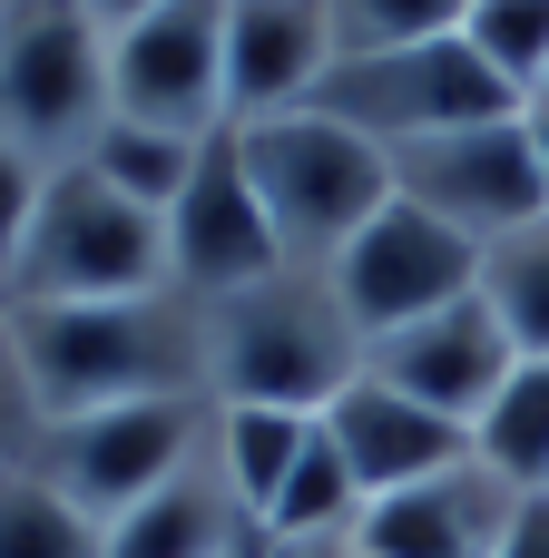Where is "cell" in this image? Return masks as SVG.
Segmentation results:
<instances>
[{"label": "cell", "mask_w": 549, "mask_h": 558, "mask_svg": "<svg viewBox=\"0 0 549 558\" xmlns=\"http://www.w3.org/2000/svg\"><path fill=\"white\" fill-rule=\"evenodd\" d=\"M10 353L39 392V422L128 412V402H206V324L196 294H118V304H29L10 314Z\"/></svg>", "instance_id": "cell-1"}, {"label": "cell", "mask_w": 549, "mask_h": 558, "mask_svg": "<svg viewBox=\"0 0 549 558\" xmlns=\"http://www.w3.org/2000/svg\"><path fill=\"white\" fill-rule=\"evenodd\" d=\"M206 324V402L216 412H324L363 373V333L314 265H275L255 284L196 294Z\"/></svg>", "instance_id": "cell-2"}, {"label": "cell", "mask_w": 549, "mask_h": 558, "mask_svg": "<svg viewBox=\"0 0 549 558\" xmlns=\"http://www.w3.org/2000/svg\"><path fill=\"white\" fill-rule=\"evenodd\" d=\"M236 147H246V177H255V196H265V226H275V255H285V265H314V275H324V265L393 206L383 147L354 137V128H334L324 108L255 118V128H236Z\"/></svg>", "instance_id": "cell-3"}, {"label": "cell", "mask_w": 549, "mask_h": 558, "mask_svg": "<svg viewBox=\"0 0 549 558\" xmlns=\"http://www.w3.org/2000/svg\"><path fill=\"white\" fill-rule=\"evenodd\" d=\"M167 284V216H147L138 196H118L88 167H59L20 265H10V314L29 304H118V294H157Z\"/></svg>", "instance_id": "cell-4"}, {"label": "cell", "mask_w": 549, "mask_h": 558, "mask_svg": "<svg viewBox=\"0 0 549 558\" xmlns=\"http://www.w3.org/2000/svg\"><path fill=\"white\" fill-rule=\"evenodd\" d=\"M108 29L79 0H10L0 20V137L49 177L79 167L108 128Z\"/></svg>", "instance_id": "cell-5"}, {"label": "cell", "mask_w": 549, "mask_h": 558, "mask_svg": "<svg viewBox=\"0 0 549 558\" xmlns=\"http://www.w3.org/2000/svg\"><path fill=\"white\" fill-rule=\"evenodd\" d=\"M314 108L393 157L413 137H442V128H472V118H511L521 98L472 59V39H413V49L334 59V78L314 88Z\"/></svg>", "instance_id": "cell-6"}, {"label": "cell", "mask_w": 549, "mask_h": 558, "mask_svg": "<svg viewBox=\"0 0 549 558\" xmlns=\"http://www.w3.org/2000/svg\"><path fill=\"white\" fill-rule=\"evenodd\" d=\"M383 167H393V196H403V206L442 216V226L472 235V245H501V235H521L530 216H549V177H540V157H530L521 108H511V118L442 128V137H413V147H393Z\"/></svg>", "instance_id": "cell-7"}, {"label": "cell", "mask_w": 549, "mask_h": 558, "mask_svg": "<svg viewBox=\"0 0 549 558\" xmlns=\"http://www.w3.org/2000/svg\"><path fill=\"white\" fill-rule=\"evenodd\" d=\"M216 432V402H128V412H79V422H49L39 451H29V481H49L69 510H88L98 530L128 520L196 441Z\"/></svg>", "instance_id": "cell-8"}, {"label": "cell", "mask_w": 549, "mask_h": 558, "mask_svg": "<svg viewBox=\"0 0 549 558\" xmlns=\"http://www.w3.org/2000/svg\"><path fill=\"white\" fill-rule=\"evenodd\" d=\"M108 108L167 137L226 128V0H157L147 20L108 29Z\"/></svg>", "instance_id": "cell-9"}, {"label": "cell", "mask_w": 549, "mask_h": 558, "mask_svg": "<svg viewBox=\"0 0 549 558\" xmlns=\"http://www.w3.org/2000/svg\"><path fill=\"white\" fill-rule=\"evenodd\" d=\"M334 294H344V314H354V333L363 343H383V333H403V324H422V314H442V304H462V294H481V245L472 235H452L442 216H422V206H383L334 265Z\"/></svg>", "instance_id": "cell-10"}, {"label": "cell", "mask_w": 549, "mask_h": 558, "mask_svg": "<svg viewBox=\"0 0 549 558\" xmlns=\"http://www.w3.org/2000/svg\"><path fill=\"white\" fill-rule=\"evenodd\" d=\"M275 265L285 255H275V226H265L255 177H246V147H236V128H216L196 147L187 196L167 206V284L177 294H226V284H255Z\"/></svg>", "instance_id": "cell-11"}, {"label": "cell", "mask_w": 549, "mask_h": 558, "mask_svg": "<svg viewBox=\"0 0 549 558\" xmlns=\"http://www.w3.org/2000/svg\"><path fill=\"white\" fill-rule=\"evenodd\" d=\"M363 373L373 383H393V392H413L422 412H442V422H481L491 402H501V383L521 373V343L501 333V314L481 304V294H462V304H442V314H422V324H403V333H383V343H363Z\"/></svg>", "instance_id": "cell-12"}, {"label": "cell", "mask_w": 549, "mask_h": 558, "mask_svg": "<svg viewBox=\"0 0 549 558\" xmlns=\"http://www.w3.org/2000/svg\"><path fill=\"white\" fill-rule=\"evenodd\" d=\"M334 10L324 0H226V128L314 108L334 78Z\"/></svg>", "instance_id": "cell-13"}, {"label": "cell", "mask_w": 549, "mask_h": 558, "mask_svg": "<svg viewBox=\"0 0 549 558\" xmlns=\"http://www.w3.org/2000/svg\"><path fill=\"white\" fill-rule=\"evenodd\" d=\"M246 549H265V520L246 510V490H236L216 432H206L128 520H108V558H246Z\"/></svg>", "instance_id": "cell-14"}, {"label": "cell", "mask_w": 549, "mask_h": 558, "mask_svg": "<svg viewBox=\"0 0 549 558\" xmlns=\"http://www.w3.org/2000/svg\"><path fill=\"white\" fill-rule=\"evenodd\" d=\"M324 432H334V451L354 461L363 500L422 490V481H442V471L472 461V432H462V422L422 412L413 392H393V383H373V373H354V383L324 402Z\"/></svg>", "instance_id": "cell-15"}, {"label": "cell", "mask_w": 549, "mask_h": 558, "mask_svg": "<svg viewBox=\"0 0 549 558\" xmlns=\"http://www.w3.org/2000/svg\"><path fill=\"white\" fill-rule=\"evenodd\" d=\"M511 510H521V490L501 471L462 461V471H442L422 490L373 500L363 530H354V558H491L501 530H511Z\"/></svg>", "instance_id": "cell-16"}, {"label": "cell", "mask_w": 549, "mask_h": 558, "mask_svg": "<svg viewBox=\"0 0 549 558\" xmlns=\"http://www.w3.org/2000/svg\"><path fill=\"white\" fill-rule=\"evenodd\" d=\"M363 481H354V461L334 451V432H324V412H314V432H305V451H295V471H285V490H275V510H265V539H354L363 530Z\"/></svg>", "instance_id": "cell-17"}, {"label": "cell", "mask_w": 549, "mask_h": 558, "mask_svg": "<svg viewBox=\"0 0 549 558\" xmlns=\"http://www.w3.org/2000/svg\"><path fill=\"white\" fill-rule=\"evenodd\" d=\"M472 461L501 471L511 490H549V363H521L501 402L472 422Z\"/></svg>", "instance_id": "cell-18"}, {"label": "cell", "mask_w": 549, "mask_h": 558, "mask_svg": "<svg viewBox=\"0 0 549 558\" xmlns=\"http://www.w3.org/2000/svg\"><path fill=\"white\" fill-rule=\"evenodd\" d=\"M481 304L501 314L521 363H549V216H530L501 245H481Z\"/></svg>", "instance_id": "cell-19"}, {"label": "cell", "mask_w": 549, "mask_h": 558, "mask_svg": "<svg viewBox=\"0 0 549 558\" xmlns=\"http://www.w3.org/2000/svg\"><path fill=\"white\" fill-rule=\"evenodd\" d=\"M196 147H206V137H167V128H138V118H108L79 167L108 177L118 196H138L147 216H167V206L187 196V177H196Z\"/></svg>", "instance_id": "cell-20"}, {"label": "cell", "mask_w": 549, "mask_h": 558, "mask_svg": "<svg viewBox=\"0 0 549 558\" xmlns=\"http://www.w3.org/2000/svg\"><path fill=\"white\" fill-rule=\"evenodd\" d=\"M462 39H472V59H481L521 108L549 88V0H472Z\"/></svg>", "instance_id": "cell-21"}, {"label": "cell", "mask_w": 549, "mask_h": 558, "mask_svg": "<svg viewBox=\"0 0 549 558\" xmlns=\"http://www.w3.org/2000/svg\"><path fill=\"white\" fill-rule=\"evenodd\" d=\"M0 558H108V530L88 510H69L49 481L10 471L0 481Z\"/></svg>", "instance_id": "cell-22"}, {"label": "cell", "mask_w": 549, "mask_h": 558, "mask_svg": "<svg viewBox=\"0 0 549 558\" xmlns=\"http://www.w3.org/2000/svg\"><path fill=\"white\" fill-rule=\"evenodd\" d=\"M305 432H314V412H216V451H226V471H236V490H246L255 520L275 510V490H285Z\"/></svg>", "instance_id": "cell-23"}, {"label": "cell", "mask_w": 549, "mask_h": 558, "mask_svg": "<svg viewBox=\"0 0 549 558\" xmlns=\"http://www.w3.org/2000/svg\"><path fill=\"white\" fill-rule=\"evenodd\" d=\"M334 10V49L373 59V49H413V39H462L472 0H324Z\"/></svg>", "instance_id": "cell-24"}, {"label": "cell", "mask_w": 549, "mask_h": 558, "mask_svg": "<svg viewBox=\"0 0 549 558\" xmlns=\"http://www.w3.org/2000/svg\"><path fill=\"white\" fill-rule=\"evenodd\" d=\"M39 196H49V167L0 137V294H10V265H20V235H29V216H39Z\"/></svg>", "instance_id": "cell-25"}, {"label": "cell", "mask_w": 549, "mask_h": 558, "mask_svg": "<svg viewBox=\"0 0 549 558\" xmlns=\"http://www.w3.org/2000/svg\"><path fill=\"white\" fill-rule=\"evenodd\" d=\"M39 392H29V373H20V353H10V314H0V481L10 471H29V451H39Z\"/></svg>", "instance_id": "cell-26"}, {"label": "cell", "mask_w": 549, "mask_h": 558, "mask_svg": "<svg viewBox=\"0 0 549 558\" xmlns=\"http://www.w3.org/2000/svg\"><path fill=\"white\" fill-rule=\"evenodd\" d=\"M491 558H549V490H521V510H511V530H501Z\"/></svg>", "instance_id": "cell-27"}, {"label": "cell", "mask_w": 549, "mask_h": 558, "mask_svg": "<svg viewBox=\"0 0 549 558\" xmlns=\"http://www.w3.org/2000/svg\"><path fill=\"white\" fill-rule=\"evenodd\" d=\"M265 558H354V539H265Z\"/></svg>", "instance_id": "cell-28"}, {"label": "cell", "mask_w": 549, "mask_h": 558, "mask_svg": "<svg viewBox=\"0 0 549 558\" xmlns=\"http://www.w3.org/2000/svg\"><path fill=\"white\" fill-rule=\"evenodd\" d=\"M79 10H88V20H98V29H128V20H147V10H157V0H79Z\"/></svg>", "instance_id": "cell-29"}, {"label": "cell", "mask_w": 549, "mask_h": 558, "mask_svg": "<svg viewBox=\"0 0 549 558\" xmlns=\"http://www.w3.org/2000/svg\"><path fill=\"white\" fill-rule=\"evenodd\" d=\"M521 128H530V157H540V177H549V98H530V108H521Z\"/></svg>", "instance_id": "cell-30"}, {"label": "cell", "mask_w": 549, "mask_h": 558, "mask_svg": "<svg viewBox=\"0 0 549 558\" xmlns=\"http://www.w3.org/2000/svg\"><path fill=\"white\" fill-rule=\"evenodd\" d=\"M0 314H10V294H0Z\"/></svg>", "instance_id": "cell-31"}, {"label": "cell", "mask_w": 549, "mask_h": 558, "mask_svg": "<svg viewBox=\"0 0 549 558\" xmlns=\"http://www.w3.org/2000/svg\"><path fill=\"white\" fill-rule=\"evenodd\" d=\"M0 20H10V0H0Z\"/></svg>", "instance_id": "cell-32"}, {"label": "cell", "mask_w": 549, "mask_h": 558, "mask_svg": "<svg viewBox=\"0 0 549 558\" xmlns=\"http://www.w3.org/2000/svg\"><path fill=\"white\" fill-rule=\"evenodd\" d=\"M246 558H265V549H246Z\"/></svg>", "instance_id": "cell-33"}, {"label": "cell", "mask_w": 549, "mask_h": 558, "mask_svg": "<svg viewBox=\"0 0 549 558\" xmlns=\"http://www.w3.org/2000/svg\"><path fill=\"white\" fill-rule=\"evenodd\" d=\"M540 98H549V88H540Z\"/></svg>", "instance_id": "cell-34"}]
</instances>
